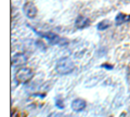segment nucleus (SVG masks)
I'll use <instances>...</instances> for the list:
<instances>
[{
    "instance_id": "obj_8",
    "label": "nucleus",
    "mask_w": 130,
    "mask_h": 117,
    "mask_svg": "<svg viewBox=\"0 0 130 117\" xmlns=\"http://www.w3.org/2000/svg\"><path fill=\"white\" fill-rule=\"evenodd\" d=\"M129 19H130L129 15H126L124 13H118L116 19H115V23H116V25H121V24L129 21Z\"/></svg>"
},
{
    "instance_id": "obj_2",
    "label": "nucleus",
    "mask_w": 130,
    "mask_h": 117,
    "mask_svg": "<svg viewBox=\"0 0 130 117\" xmlns=\"http://www.w3.org/2000/svg\"><path fill=\"white\" fill-rule=\"evenodd\" d=\"M40 37H43V38H46L47 40L50 43H56V45H59V46H66L68 41L66 39H64L62 37H60V36L58 35H55L54 33H41V31H36Z\"/></svg>"
},
{
    "instance_id": "obj_9",
    "label": "nucleus",
    "mask_w": 130,
    "mask_h": 117,
    "mask_svg": "<svg viewBox=\"0 0 130 117\" xmlns=\"http://www.w3.org/2000/svg\"><path fill=\"white\" fill-rule=\"evenodd\" d=\"M109 21L108 20H103V21H101L99 24H98V26H96V28L99 30H105L106 28H108V26H109Z\"/></svg>"
},
{
    "instance_id": "obj_4",
    "label": "nucleus",
    "mask_w": 130,
    "mask_h": 117,
    "mask_svg": "<svg viewBox=\"0 0 130 117\" xmlns=\"http://www.w3.org/2000/svg\"><path fill=\"white\" fill-rule=\"evenodd\" d=\"M23 11H24V14L28 19H34L37 15V8H36V6L32 2H26L23 6Z\"/></svg>"
},
{
    "instance_id": "obj_1",
    "label": "nucleus",
    "mask_w": 130,
    "mask_h": 117,
    "mask_svg": "<svg viewBox=\"0 0 130 117\" xmlns=\"http://www.w3.org/2000/svg\"><path fill=\"white\" fill-rule=\"evenodd\" d=\"M75 65L73 61L68 58H63L58 61L56 63V66H55V70L56 73L60 75H67V74H71V73L74 71Z\"/></svg>"
},
{
    "instance_id": "obj_3",
    "label": "nucleus",
    "mask_w": 130,
    "mask_h": 117,
    "mask_svg": "<svg viewBox=\"0 0 130 117\" xmlns=\"http://www.w3.org/2000/svg\"><path fill=\"white\" fill-rule=\"evenodd\" d=\"M34 76V72L28 67H22L15 73V79L18 80L20 83H25L32 78Z\"/></svg>"
},
{
    "instance_id": "obj_5",
    "label": "nucleus",
    "mask_w": 130,
    "mask_h": 117,
    "mask_svg": "<svg viewBox=\"0 0 130 117\" xmlns=\"http://www.w3.org/2000/svg\"><path fill=\"white\" fill-rule=\"evenodd\" d=\"M12 65L13 66H22L27 62V56L23 53H16L12 56Z\"/></svg>"
},
{
    "instance_id": "obj_7",
    "label": "nucleus",
    "mask_w": 130,
    "mask_h": 117,
    "mask_svg": "<svg viewBox=\"0 0 130 117\" xmlns=\"http://www.w3.org/2000/svg\"><path fill=\"white\" fill-rule=\"evenodd\" d=\"M86 107V102L83 99H75L72 102V108L74 112H81Z\"/></svg>"
},
{
    "instance_id": "obj_6",
    "label": "nucleus",
    "mask_w": 130,
    "mask_h": 117,
    "mask_svg": "<svg viewBox=\"0 0 130 117\" xmlns=\"http://www.w3.org/2000/svg\"><path fill=\"white\" fill-rule=\"evenodd\" d=\"M75 26L78 28V29H84V28L90 26V20L87 19L86 16L79 15V16H77L76 21H75Z\"/></svg>"
},
{
    "instance_id": "obj_10",
    "label": "nucleus",
    "mask_w": 130,
    "mask_h": 117,
    "mask_svg": "<svg viewBox=\"0 0 130 117\" xmlns=\"http://www.w3.org/2000/svg\"><path fill=\"white\" fill-rule=\"evenodd\" d=\"M55 105H56V107H59L60 110H63V108L65 107V104L63 102V99L60 98V96H58V98L55 99Z\"/></svg>"
},
{
    "instance_id": "obj_12",
    "label": "nucleus",
    "mask_w": 130,
    "mask_h": 117,
    "mask_svg": "<svg viewBox=\"0 0 130 117\" xmlns=\"http://www.w3.org/2000/svg\"><path fill=\"white\" fill-rule=\"evenodd\" d=\"M102 67H104V68H106V70H113V65H108V64H103L102 65Z\"/></svg>"
},
{
    "instance_id": "obj_13",
    "label": "nucleus",
    "mask_w": 130,
    "mask_h": 117,
    "mask_svg": "<svg viewBox=\"0 0 130 117\" xmlns=\"http://www.w3.org/2000/svg\"><path fill=\"white\" fill-rule=\"evenodd\" d=\"M109 117H113V116H109Z\"/></svg>"
},
{
    "instance_id": "obj_11",
    "label": "nucleus",
    "mask_w": 130,
    "mask_h": 117,
    "mask_svg": "<svg viewBox=\"0 0 130 117\" xmlns=\"http://www.w3.org/2000/svg\"><path fill=\"white\" fill-rule=\"evenodd\" d=\"M48 117H64V115L61 114V113H52V114L49 115Z\"/></svg>"
}]
</instances>
